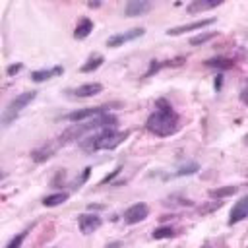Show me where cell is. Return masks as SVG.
<instances>
[{"label": "cell", "mask_w": 248, "mask_h": 248, "mask_svg": "<svg viewBox=\"0 0 248 248\" xmlns=\"http://www.w3.org/2000/svg\"><path fill=\"white\" fill-rule=\"evenodd\" d=\"M155 107H157V110H153L145 120L147 132H151L153 136H159V138L176 134L180 128V118H178L176 110L172 108V105L167 99H157Z\"/></svg>", "instance_id": "6da1fadb"}, {"label": "cell", "mask_w": 248, "mask_h": 248, "mask_svg": "<svg viewBox=\"0 0 248 248\" xmlns=\"http://www.w3.org/2000/svg\"><path fill=\"white\" fill-rule=\"evenodd\" d=\"M118 124V118H116V114H110V112H103V114H99V116H95V118H91V120H85V122H79V124H74V126H70L68 130H64L58 138H56V141H58V145L62 147V145H68V143H72V141H76V140H83L85 138V134H89V132H99V130H105V128H114Z\"/></svg>", "instance_id": "7a4b0ae2"}, {"label": "cell", "mask_w": 248, "mask_h": 248, "mask_svg": "<svg viewBox=\"0 0 248 248\" xmlns=\"http://www.w3.org/2000/svg\"><path fill=\"white\" fill-rule=\"evenodd\" d=\"M130 136L128 130H116V128H105L99 130L91 136H85L79 141V149L85 153H95V151H103V149H114L118 147L126 138Z\"/></svg>", "instance_id": "3957f363"}, {"label": "cell", "mask_w": 248, "mask_h": 248, "mask_svg": "<svg viewBox=\"0 0 248 248\" xmlns=\"http://www.w3.org/2000/svg\"><path fill=\"white\" fill-rule=\"evenodd\" d=\"M35 97H37V91H23V93H17V97H14V99L8 103V107L4 108L2 124H4V126H10V124L19 116V112H21L29 103L35 101Z\"/></svg>", "instance_id": "277c9868"}, {"label": "cell", "mask_w": 248, "mask_h": 248, "mask_svg": "<svg viewBox=\"0 0 248 248\" xmlns=\"http://www.w3.org/2000/svg\"><path fill=\"white\" fill-rule=\"evenodd\" d=\"M110 108V105H99V107H87V108H79V110H74V112H68L64 118L68 120V122H76V124H79V122H85V120H91V118H95V116H99V114H103V112H107Z\"/></svg>", "instance_id": "5b68a950"}, {"label": "cell", "mask_w": 248, "mask_h": 248, "mask_svg": "<svg viewBox=\"0 0 248 248\" xmlns=\"http://www.w3.org/2000/svg\"><path fill=\"white\" fill-rule=\"evenodd\" d=\"M143 33H145L143 27H132V29H128L124 33H114V35H110L107 39V46H110V48L122 46L124 43H130V41H136V39L143 37Z\"/></svg>", "instance_id": "8992f818"}, {"label": "cell", "mask_w": 248, "mask_h": 248, "mask_svg": "<svg viewBox=\"0 0 248 248\" xmlns=\"http://www.w3.org/2000/svg\"><path fill=\"white\" fill-rule=\"evenodd\" d=\"M147 215H149V205L143 203V202H138V203L130 205V207L124 211V223H126V225H138V223H141Z\"/></svg>", "instance_id": "52a82bcc"}, {"label": "cell", "mask_w": 248, "mask_h": 248, "mask_svg": "<svg viewBox=\"0 0 248 248\" xmlns=\"http://www.w3.org/2000/svg\"><path fill=\"white\" fill-rule=\"evenodd\" d=\"M101 91H103V85L99 81H91V83H83V85H79L76 89H68L66 93L70 97H74V99H87V97L99 95Z\"/></svg>", "instance_id": "ba28073f"}, {"label": "cell", "mask_w": 248, "mask_h": 248, "mask_svg": "<svg viewBox=\"0 0 248 248\" xmlns=\"http://www.w3.org/2000/svg\"><path fill=\"white\" fill-rule=\"evenodd\" d=\"M103 225V219L97 215V213H81L78 217V227L83 234H91L95 232L99 227Z\"/></svg>", "instance_id": "9c48e42d"}, {"label": "cell", "mask_w": 248, "mask_h": 248, "mask_svg": "<svg viewBox=\"0 0 248 248\" xmlns=\"http://www.w3.org/2000/svg\"><path fill=\"white\" fill-rule=\"evenodd\" d=\"M217 19L215 17H203V19H198V21H192V23H186V25H178V27H170L167 31V35L170 37H176V35H182V33H188V31H196V29H203L207 25H213Z\"/></svg>", "instance_id": "30bf717a"}, {"label": "cell", "mask_w": 248, "mask_h": 248, "mask_svg": "<svg viewBox=\"0 0 248 248\" xmlns=\"http://www.w3.org/2000/svg\"><path fill=\"white\" fill-rule=\"evenodd\" d=\"M248 217V194H244L238 202H234V205L231 207L229 213V225H236L240 221H244Z\"/></svg>", "instance_id": "8fae6325"}, {"label": "cell", "mask_w": 248, "mask_h": 248, "mask_svg": "<svg viewBox=\"0 0 248 248\" xmlns=\"http://www.w3.org/2000/svg\"><path fill=\"white\" fill-rule=\"evenodd\" d=\"M58 149H60L58 141H46V143H43V145H39L37 149L31 151V159H33L35 163H45V161H48Z\"/></svg>", "instance_id": "7c38bea8"}, {"label": "cell", "mask_w": 248, "mask_h": 248, "mask_svg": "<svg viewBox=\"0 0 248 248\" xmlns=\"http://www.w3.org/2000/svg\"><path fill=\"white\" fill-rule=\"evenodd\" d=\"M151 8H153V4L149 0H128L124 6V14H126V17H138V16L147 14Z\"/></svg>", "instance_id": "4fadbf2b"}, {"label": "cell", "mask_w": 248, "mask_h": 248, "mask_svg": "<svg viewBox=\"0 0 248 248\" xmlns=\"http://www.w3.org/2000/svg\"><path fill=\"white\" fill-rule=\"evenodd\" d=\"M64 74V68L62 66H52V68H46V70H35L31 72V79L41 83V81H46V79H52L56 76H62Z\"/></svg>", "instance_id": "5bb4252c"}, {"label": "cell", "mask_w": 248, "mask_h": 248, "mask_svg": "<svg viewBox=\"0 0 248 248\" xmlns=\"http://www.w3.org/2000/svg\"><path fill=\"white\" fill-rule=\"evenodd\" d=\"M223 0H194L186 6L188 14H198V12H205V10H213L217 6H221Z\"/></svg>", "instance_id": "9a60e30c"}, {"label": "cell", "mask_w": 248, "mask_h": 248, "mask_svg": "<svg viewBox=\"0 0 248 248\" xmlns=\"http://www.w3.org/2000/svg\"><path fill=\"white\" fill-rule=\"evenodd\" d=\"M182 56L180 58H174V60H163V62H157V60H151L149 62V70L145 72V76L143 78H149V76H153L155 72H159V70H163V68H170V66H180L182 64Z\"/></svg>", "instance_id": "2e32d148"}, {"label": "cell", "mask_w": 248, "mask_h": 248, "mask_svg": "<svg viewBox=\"0 0 248 248\" xmlns=\"http://www.w3.org/2000/svg\"><path fill=\"white\" fill-rule=\"evenodd\" d=\"M205 66L217 68V70H231L234 66V60L232 58H227V56H215V58H207L205 60Z\"/></svg>", "instance_id": "e0dca14e"}, {"label": "cell", "mask_w": 248, "mask_h": 248, "mask_svg": "<svg viewBox=\"0 0 248 248\" xmlns=\"http://www.w3.org/2000/svg\"><path fill=\"white\" fill-rule=\"evenodd\" d=\"M91 31H93V21L89 17H81L78 27H76V31H74V37L76 39H85V37H89Z\"/></svg>", "instance_id": "ac0fdd59"}, {"label": "cell", "mask_w": 248, "mask_h": 248, "mask_svg": "<svg viewBox=\"0 0 248 248\" xmlns=\"http://www.w3.org/2000/svg\"><path fill=\"white\" fill-rule=\"evenodd\" d=\"M68 192H56V194H50V196H45L43 198V205L45 207H56L60 203H64L68 200Z\"/></svg>", "instance_id": "d6986e66"}, {"label": "cell", "mask_w": 248, "mask_h": 248, "mask_svg": "<svg viewBox=\"0 0 248 248\" xmlns=\"http://www.w3.org/2000/svg\"><path fill=\"white\" fill-rule=\"evenodd\" d=\"M103 62H105V58H103L101 54H93V56H89L87 62L79 68V72H83V74H91V72H95L97 68H101Z\"/></svg>", "instance_id": "ffe728a7"}, {"label": "cell", "mask_w": 248, "mask_h": 248, "mask_svg": "<svg viewBox=\"0 0 248 248\" xmlns=\"http://www.w3.org/2000/svg\"><path fill=\"white\" fill-rule=\"evenodd\" d=\"M217 35H219V31H202V33H198V35L190 37V45H192V46H200V45H205L207 41L215 39Z\"/></svg>", "instance_id": "44dd1931"}, {"label": "cell", "mask_w": 248, "mask_h": 248, "mask_svg": "<svg viewBox=\"0 0 248 248\" xmlns=\"http://www.w3.org/2000/svg\"><path fill=\"white\" fill-rule=\"evenodd\" d=\"M200 170V163H196V161H190V163H184V165H180L174 172H172V176H188V174H196Z\"/></svg>", "instance_id": "7402d4cb"}, {"label": "cell", "mask_w": 248, "mask_h": 248, "mask_svg": "<svg viewBox=\"0 0 248 248\" xmlns=\"http://www.w3.org/2000/svg\"><path fill=\"white\" fill-rule=\"evenodd\" d=\"M238 192V186H223V188H215V190H209V196L211 198H219V200H223V198H229V196H234Z\"/></svg>", "instance_id": "603a6c76"}, {"label": "cell", "mask_w": 248, "mask_h": 248, "mask_svg": "<svg viewBox=\"0 0 248 248\" xmlns=\"http://www.w3.org/2000/svg\"><path fill=\"white\" fill-rule=\"evenodd\" d=\"M178 232L172 229V227H157L155 231H153V234H151V238H155V240H163V238H172V236H176Z\"/></svg>", "instance_id": "cb8c5ba5"}, {"label": "cell", "mask_w": 248, "mask_h": 248, "mask_svg": "<svg viewBox=\"0 0 248 248\" xmlns=\"http://www.w3.org/2000/svg\"><path fill=\"white\" fill-rule=\"evenodd\" d=\"M89 174H91V167H85V169H83V172H81V176L78 174V176L74 178V182H72V188L76 190V188L83 186V184H85V180L89 178Z\"/></svg>", "instance_id": "d4e9b609"}, {"label": "cell", "mask_w": 248, "mask_h": 248, "mask_svg": "<svg viewBox=\"0 0 248 248\" xmlns=\"http://www.w3.org/2000/svg\"><path fill=\"white\" fill-rule=\"evenodd\" d=\"M25 236H27V231H23V232H19V234H16L8 244H6V248H21V244H23V240H25Z\"/></svg>", "instance_id": "484cf974"}, {"label": "cell", "mask_w": 248, "mask_h": 248, "mask_svg": "<svg viewBox=\"0 0 248 248\" xmlns=\"http://www.w3.org/2000/svg\"><path fill=\"white\" fill-rule=\"evenodd\" d=\"M221 205H223V202L219 200V202H213V203H209V205H202L198 211H200V213H211V211H215V209L221 207Z\"/></svg>", "instance_id": "4316f807"}, {"label": "cell", "mask_w": 248, "mask_h": 248, "mask_svg": "<svg viewBox=\"0 0 248 248\" xmlns=\"http://www.w3.org/2000/svg\"><path fill=\"white\" fill-rule=\"evenodd\" d=\"M238 97H240V101L248 107V79L244 81V85L240 87V93H238Z\"/></svg>", "instance_id": "83f0119b"}, {"label": "cell", "mask_w": 248, "mask_h": 248, "mask_svg": "<svg viewBox=\"0 0 248 248\" xmlns=\"http://www.w3.org/2000/svg\"><path fill=\"white\" fill-rule=\"evenodd\" d=\"M21 68H23V64H21V62H16V64H10V66L6 68V74H8V76H14V74H17V72H21Z\"/></svg>", "instance_id": "f1b7e54d"}, {"label": "cell", "mask_w": 248, "mask_h": 248, "mask_svg": "<svg viewBox=\"0 0 248 248\" xmlns=\"http://www.w3.org/2000/svg\"><path fill=\"white\" fill-rule=\"evenodd\" d=\"M221 87H223V74H217L215 76V81H213V89L215 91H221Z\"/></svg>", "instance_id": "f546056e"}, {"label": "cell", "mask_w": 248, "mask_h": 248, "mask_svg": "<svg viewBox=\"0 0 248 248\" xmlns=\"http://www.w3.org/2000/svg\"><path fill=\"white\" fill-rule=\"evenodd\" d=\"M120 170H122V167H116V169H114V170H112L108 176H105V178H103V182H101V184H107V182H110V180H112L116 174H120Z\"/></svg>", "instance_id": "4dcf8cb0"}, {"label": "cell", "mask_w": 248, "mask_h": 248, "mask_svg": "<svg viewBox=\"0 0 248 248\" xmlns=\"http://www.w3.org/2000/svg\"><path fill=\"white\" fill-rule=\"evenodd\" d=\"M120 246H122V242H120V240H116V242H110L107 248H120Z\"/></svg>", "instance_id": "1f68e13d"}, {"label": "cell", "mask_w": 248, "mask_h": 248, "mask_svg": "<svg viewBox=\"0 0 248 248\" xmlns=\"http://www.w3.org/2000/svg\"><path fill=\"white\" fill-rule=\"evenodd\" d=\"M101 6V2H89V8H99Z\"/></svg>", "instance_id": "d6a6232c"}, {"label": "cell", "mask_w": 248, "mask_h": 248, "mask_svg": "<svg viewBox=\"0 0 248 248\" xmlns=\"http://www.w3.org/2000/svg\"><path fill=\"white\" fill-rule=\"evenodd\" d=\"M244 145H248V134L244 136Z\"/></svg>", "instance_id": "836d02e7"}]
</instances>
